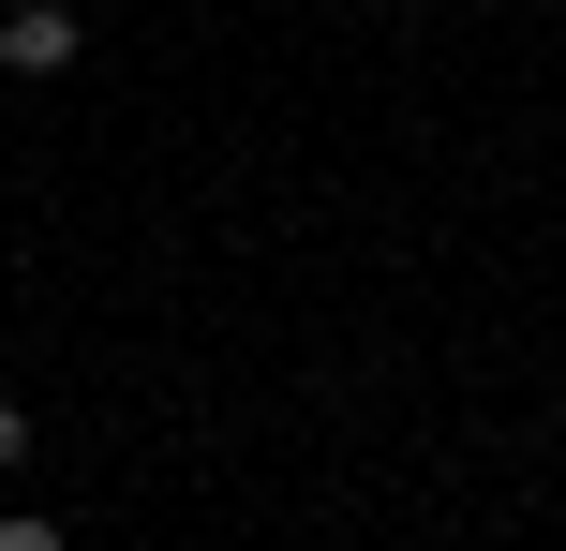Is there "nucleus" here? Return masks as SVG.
<instances>
[{
	"label": "nucleus",
	"instance_id": "obj_1",
	"mask_svg": "<svg viewBox=\"0 0 566 551\" xmlns=\"http://www.w3.org/2000/svg\"><path fill=\"white\" fill-rule=\"evenodd\" d=\"M75 60H90V30L60 15V0H15V15H0V75L45 89V75H75Z\"/></svg>",
	"mask_w": 566,
	"mask_h": 551
},
{
	"label": "nucleus",
	"instance_id": "obj_3",
	"mask_svg": "<svg viewBox=\"0 0 566 551\" xmlns=\"http://www.w3.org/2000/svg\"><path fill=\"white\" fill-rule=\"evenodd\" d=\"M0 551H75V537H60V522H0Z\"/></svg>",
	"mask_w": 566,
	"mask_h": 551
},
{
	"label": "nucleus",
	"instance_id": "obj_2",
	"mask_svg": "<svg viewBox=\"0 0 566 551\" xmlns=\"http://www.w3.org/2000/svg\"><path fill=\"white\" fill-rule=\"evenodd\" d=\"M15 463H30V403L0 388V477H15Z\"/></svg>",
	"mask_w": 566,
	"mask_h": 551
}]
</instances>
